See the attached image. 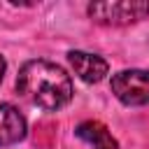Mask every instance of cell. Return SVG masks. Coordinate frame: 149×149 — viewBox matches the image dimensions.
Returning <instances> with one entry per match:
<instances>
[{"label":"cell","mask_w":149,"mask_h":149,"mask_svg":"<svg viewBox=\"0 0 149 149\" xmlns=\"http://www.w3.org/2000/svg\"><path fill=\"white\" fill-rule=\"evenodd\" d=\"M5 68H7V63H5V58L0 56V81H2V74H5Z\"/></svg>","instance_id":"52a82bcc"},{"label":"cell","mask_w":149,"mask_h":149,"mask_svg":"<svg viewBox=\"0 0 149 149\" xmlns=\"http://www.w3.org/2000/svg\"><path fill=\"white\" fill-rule=\"evenodd\" d=\"M88 16L102 26H130L149 16V2L140 0H114L88 5Z\"/></svg>","instance_id":"7a4b0ae2"},{"label":"cell","mask_w":149,"mask_h":149,"mask_svg":"<svg viewBox=\"0 0 149 149\" xmlns=\"http://www.w3.org/2000/svg\"><path fill=\"white\" fill-rule=\"evenodd\" d=\"M77 137L84 140L91 149H119V142L109 133V128L100 121H84L77 126Z\"/></svg>","instance_id":"8992f818"},{"label":"cell","mask_w":149,"mask_h":149,"mask_svg":"<svg viewBox=\"0 0 149 149\" xmlns=\"http://www.w3.org/2000/svg\"><path fill=\"white\" fill-rule=\"evenodd\" d=\"M68 61H70V68L74 70V74L86 84L102 81L107 70H109L105 58H100L98 54H88V51H70Z\"/></svg>","instance_id":"277c9868"},{"label":"cell","mask_w":149,"mask_h":149,"mask_svg":"<svg viewBox=\"0 0 149 149\" xmlns=\"http://www.w3.org/2000/svg\"><path fill=\"white\" fill-rule=\"evenodd\" d=\"M112 93L123 105L149 102V70H121L112 77Z\"/></svg>","instance_id":"3957f363"},{"label":"cell","mask_w":149,"mask_h":149,"mask_svg":"<svg viewBox=\"0 0 149 149\" xmlns=\"http://www.w3.org/2000/svg\"><path fill=\"white\" fill-rule=\"evenodd\" d=\"M26 137V119L12 102H0V147L16 144Z\"/></svg>","instance_id":"5b68a950"},{"label":"cell","mask_w":149,"mask_h":149,"mask_svg":"<svg viewBox=\"0 0 149 149\" xmlns=\"http://www.w3.org/2000/svg\"><path fill=\"white\" fill-rule=\"evenodd\" d=\"M16 91L33 105L56 112L72 100V79L70 74L49 61H28L19 70Z\"/></svg>","instance_id":"6da1fadb"}]
</instances>
